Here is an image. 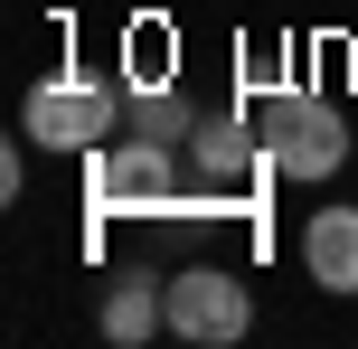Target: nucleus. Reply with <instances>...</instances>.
Masks as SVG:
<instances>
[{
	"label": "nucleus",
	"instance_id": "423d86ee",
	"mask_svg": "<svg viewBox=\"0 0 358 349\" xmlns=\"http://www.w3.org/2000/svg\"><path fill=\"white\" fill-rule=\"evenodd\" d=\"M189 161L208 170V180H255V170H273V151H264V123H245V113H208L198 123V142H189Z\"/></svg>",
	"mask_w": 358,
	"mask_h": 349
},
{
	"label": "nucleus",
	"instance_id": "0eeeda50",
	"mask_svg": "<svg viewBox=\"0 0 358 349\" xmlns=\"http://www.w3.org/2000/svg\"><path fill=\"white\" fill-rule=\"evenodd\" d=\"M151 331H170V283L123 274V283L104 293V340H113V349H142Z\"/></svg>",
	"mask_w": 358,
	"mask_h": 349
},
{
	"label": "nucleus",
	"instance_id": "20e7f679",
	"mask_svg": "<svg viewBox=\"0 0 358 349\" xmlns=\"http://www.w3.org/2000/svg\"><path fill=\"white\" fill-rule=\"evenodd\" d=\"M255 331V293L245 274H227V264H189V274H170V340L189 349H227Z\"/></svg>",
	"mask_w": 358,
	"mask_h": 349
},
{
	"label": "nucleus",
	"instance_id": "f03ea898",
	"mask_svg": "<svg viewBox=\"0 0 358 349\" xmlns=\"http://www.w3.org/2000/svg\"><path fill=\"white\" fill-rule=\"evenodd\" d=\"M264 151H273L283 180H340V161H349V113L330 104V94L283 85V94H264Z\"/></svg>",
	"mask_w": 358,
	"mask_h": 349
},
{
	"label": "nucleus",
	"instance_id": "39448f33",
	"mask_svg": "<svg viewBox=\"0 0 358 349\" xmlns=\"http://www.w3.org/2000/svg\"><path fill=\"white\" fill-rule=\"evenodd\" d=\"M302 274L321 283V293H358V208H311L302 227Z\"/></svg>",
	"mask_w": 358,
	"mask_h": 349
},
{
	"label": "nucleus",
	"instance_id": "7ed1b4c3",
	"mask_svg": "<svg viewBox=\"0 0 358 349\" xmlns=\"http://www.w3.org/2000/svg\"><path fill=\"white\" fill-rule=\"evenodd\" d=\"M19 132L48 142V151H104L113 132H123V94H113L104 76H48V85H29Z\"/></svg>",
	"mask_w": 358,
	"mask_h": 349
},
{
	"label": "nucleus",
	"instance_id": "6e6552de",
	"mask_svg": "<svg viewBox=\"0 0 358 349\" xmlns=\"http://www.w3.org/2000/svg\"><path fill=\"white\" fill-rule=\"evenodd\" d=\"M123 123H132V132H151V142H179V151H189L208 113H198L179 85H132V113H123Z\"/></svg>",
	"mask_w": 358,
	"mask_h": 349
},
{
	"label": "nucleus",
	"instance_id": "f257e3e1",
	"mask_svg": "<svg viewBox=\"0 0 358 349\" xmlns=\"http://www.w3.org/2000/svg\"><path fill=\"white\" fill-rule=\"evenodd\" d=\"M85 199L104 218L123 208H161V218H189L179 208V142H151V132H113L104 151H85Z\"/></svg>",
	"mask_w": 358,
	"mask_h": 349
}]
</instances>
